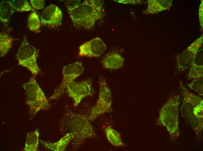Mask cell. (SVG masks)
Segmentation results:
<instances>
[{
	"label": "cell",
	"mask_w": 203,
	"mask_h": 151,
	"mask_svg": "<svg viewBox=\"0 0 203 151\" xmlns=\"http://www.w3.org/2000/svg\"><path fill=\"white\" fill-rule=\"evenodd\" d=\"M41 23V21L36 12H32L27 21V27L29 29L32 31H36L39 28Z\"/></svg>",
	"instance_id": "ffe728a7"
},
{
	"label": "cell",
	"mask_w": 203,
	"mask_h": 151,
	"mask_svg": "<svg viewBox=\"0 0 203 151\" xmlns=\"http://www.w3.org/2000/svg\"><path fill=\"white\" fill-rule=\"evenodd\" d=\"M26 101L29 108V114L33 117L42 109L50 107L48 101L35 77H32L22 85Z\"/></svg>",
	"instance_id": "5b68a950"
},
{
	"label": "cell",
	"mask_w": 203,
	"mask_h": 151,
	"mask_svg": "<svg viewBox=\"0 0 203 151\" xmlns=\"http://www.w3.org/2000/svg\"><path fill=\"white\" fill-rule=\"evenodd\" d=\"M61 10L57 6L50 4L43 10L41 16V24L52 27L61 24L62 18Z\"/></svg>",
	"instance_id": "8fae6325"
},
{
	"label": "cell",
	"mask_w": 203,
	"mask_h": 151,
	"mask_svg": "<svg viewBox=\"0 0 203 151\" xmlns=\"http://www.w3.org/2000/svg\"><path fill=\"white\" fill-rule=\"evenodd\" d=\"M74 134L71 133H67L59 141L55 143H51L40 140L42 144L46 148L54 151H63L72 141Z\"/></svg>",
	"instance_id": "4fadbf2b"
},
{
	"label": "cell",
	"mask_w": 203,
	"mask_h": 151,
	"mask_svg": "<svg viewBox=\"0 0 203 151\" xmlns=\"http://www.w3.org/2000/svg\"><path fill=\"white\" fill-rule=\"evenodd\" d=\"M103 0H85L72 7H66L74 25L80 28H92L102 17Z\"/></svg>",
	"instance_id": "6da1fadb"
},
{
	"label": "cell",
	"mask_w": 203,
	"mask_h": 151,
	"mask_svg": "<svg viewBox=\"0 0 203 151\" xmlns=\"http://www.w3.org/2000/svg\"><path fill=\"white\" fill-rule=\"evenodd\" d=\"M180 87L183 96L181 107L182 115L196 135L200 137L203 126L202 98L190 91L181 82Z\"/></svg>",
	"instance_id": "7a4b0ae2"
},
{
	"label": "cell",
	"mask_w": 203,
	"mask_h": 151,
	"mask_svg": "<svg viewBox=\"0 0 203 151\" xmlns=\"http://www.w3.org/2000/svg\"><path fill=\"white\" fill-rule=\"evenodd\" d=\"M105 133L108 141L112 145L118 147L125 145L121 139L120 133L110 126L106 127Z\"/></svg>",
	"instance_id": "2e32d148"
},
{
	"label": "cell",
	"mask_w": 203,
	"mask_h": 151,
	"mask_svg": "<svg viewBox=\"0 0 203 151\" xmlns=\"http://www.w3.org/2000/svg\"><path fill=\"white\" fill-rule=\"evenodd\" d=\"M187 86L192 90H194L201 96H203V79L192 80Z\"/></svg>",
	"instance_id": "44dd1931"
},
{
	"label": "cell",
	"mask_w": 203,
	"mask_h": 151,
	"mask_svg": "<svg viewBox=\"0 0 203 151\" xmlns=\"http://www.w3.org/2000/svg\"><path fill=\"white\" fill-rule=\"evenodd\" d=\"M62 122V127L74 135L73 143L75 147L81 144L87 139L95 135L93 126L88 117L85 115L69 111L65 115Z\"/></svg>",
	"instance_id": "3957f363"
},
{
	"label": "cell",
	"mask_w": 203,
	"mask_h": 151,
	"mask_svg": "<svg viewBox=\"0 0 203 151\" xmlns=\"http://www.w3.org/2000/svg\"><path fill=\"white\" fill-rule=\"evenodd\" d=\"M8 1L13 9L16 11L35 12L34 9L26 0H9Z\"/></svg>",
	"instance_id": "ac0fdd59"
},
{
	"label": "cell",
	"mask_w": 203,
	"mask_h": 151,
	"mask_svg": "<svg viewBox=\"0 0 203 151\" xmlns=\"http://www.w3.org/2000/svg\"><path fill=\"white\" fill-rule=\"evenodd\" d=\"M30 2L34 9L37 10L43 8L45 5V1L43 0H30Z\"/></svg>",
	"instance_id": "7402d4cb"
},
{
	"label": "cell",
	"mask_w": 203,
	"mask_h": 151,
	"mask_svg": "<svg viewBox=\"0 0 203 151\" xmlns=\"http://www.w3.org/2000/svg\"><path fill=\"white\" fill-rule=\"evenodd\" d=\"M124 58L119 53L112 52L106 54L102 61L103 66L108 69H117L122 67Z\"/></svg>",
	"instance_id": "7c38bea8"
},
{
	"label": "cell",
	"mask_w": 203,
	"mask_h": 151,
	"mask_svg": "<svg viewBox=\"0 0 203 151\" xmlns=\"http://www.w3.org/2000/svg\"><path fill=\"white\" fill-rule=\"evenodd\" d=\"M180 99V95H172L160 109L156 121L158 125L166 128L170 141L173 142L180 134L178 116Z\"/></svg>",
	"instance_id": "277c9868"
},
{
	"label": "cell",
	"mask_w": 203,
	"mask_h": 151,
	"mask_svg": "<svg viewBox=\"0 0 203 151\" xmlns=\"http://www.w3.org/2000/svg\"><path fill=\"white\" fill-rule=\"evenodd\" d=\"M13 39L8 34L1 32L0 33V56L6 55L12 45Z\"/></svg>",
	"instance_id": "e0dca14e"
},
{
	"label": "cell",
	"mask_w": 203,
	"mask_h": 151,
	"mask_svg": "<svg viewBox=\"0 0 203 151\" xmlns=\"http://www.w3.org/2000/svg\"><path fill=\"white\" fill-rule=\"evenodd\" d=\"M187 76L189 78L192 80L202 79L203 66L198 65L193 61L191 65Z\"/></svg>",
	"instance_id": "d6986e66"
},
{
	"label": "cell",
	"mask_w": 203,
	"mask_h": 151,
	"mask_svg": "<svg viewBox=\"0 0 203 151\" xmlns=\"http://www.w3.org/2000/svg\"><path fill=\"white\" fill-rule=\"evenodd\" d=\"M99 93L95 104L91 109L88 118L93 121L99 116L111 110L112 96L111 90L105 78L100 77L99 80Z\"/></svg>",
	"instance_id": "52a82bcc"
},
{
	"label": "cell",
	"mask_w": 203,
	"mask_h": 151,
	"mask_svg": "<svg viewBox=\"0 0 203 151\" xmlns=\"http://www.w3.org/2000/svg\"><path fill=\"white\" fill-rule=\"evenodd\" d=\"M14 10L8 1H2L0 3V20L4 25H6L12 14Z\"/></svg>",
	"instance_id": "9a60e30c"
},
{
	"label": "cell",
	"mask_w": 203,
	"mask_h": 151,
	"mask_svg": "<svg viewBox=\"0 0 203 151\" xmlns=\"http://www.w3.org/2000/svg\"><path fill=\"white\" fill-rule=\"evenodd\" d=\"M38 54V49L24 37L17 53L16 59L18 64L28 69L35 77L41 71L37 62Z\"/></svg>",
	"instance_id": "8992f818"
},
{
	"label": "cell",
	"mask_w": 203,
	"mask_h": 151,
	"mask_svg": "<svg viewBox=\"0 0 203 151\" xmlns=\"http://www.w3.org/2000/svg\"><path fill=\"white\" fill-rule=\"evenodd\" d=\"M40 133L37 129L34 131L28 133L27 135L24 150L36 151L39 143Z\"/></svg>",
	"instance_id": "5bb4252c"
},
{
	"label": "cell",
	"mask_w": 203,
	"mask_h": 151,
	"mask_svg": "<svg viewBox=\"0 0 203 151\" xmlns=\"http://www.w3.org/2000/svg\"><path fill=\"white\" fill-rule=\"evenodd\" d=\"M106 48L103 40L97 37L81 45L79 48L78 55L81 57H98L104 53Z\"/></svg>",
	"instance_id": "30bf717a"
},
{
	"label": "cell",
	"mask_w": 203,
	"mask_h": 151,
	"mask_svg": "<svg viewBox=\"0 0 203 151\" xmlns=\"http://www.w3.org/2000/svg\"><path fill=\"white\" fill-rule=\"evenodd\" d=\"M69 96L73 100L74 106L77 107L85 97L92 95L94 92L90 80L80 81H73L67 87Z\"/></svg>",
	"instance_id": "9c48e42d"
},
{
	"label": "cell",
	"mask_w": 203,
	"mask_h": 151,
	"mask_svg": "<svg viewBox=\"0 0 203 151\" xmlns=\"http://www.w3.org/2000/svg\"><path fill=\"white\" fill-rule=\"evenodd\" d=\"M117 2L123 4H135L137 3L138 1L117 0H114Z\"/></svg>",
	"instance_id": "603a6c76"
},
{
	"label": "cell",
	"mask_w": 203,
	"mask_h": 151,
	"mask_svg": "<svg viewBox=\"0 0 203 151\" xmlns=\"http://www.w3.org/2000/svg\"><path fill=\"white\" fill-rule=\"evenodd\" d=\"M84 67L82 62L78 61L64 66L62 69V80L58 88L50 98L53 100L61 96L64 93L67 86L74 80L81 75Z\"/></svg>",
	"instance_id": "ba28073f"
}]
</instances>
